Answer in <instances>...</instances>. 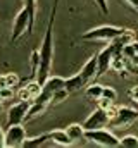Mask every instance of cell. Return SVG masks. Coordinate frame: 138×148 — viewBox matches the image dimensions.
<instances>
[{"instance_id": "15", "label": "cell", "mask_w": 138, "mask_h": 148, "mask_svg": "<svg viewBox=\"0 0 138 148\" xmlns=\"http://www.w3.org/2000/svg\"><path fill=\"white\" fill-rule=\"evenodd\" d=\"M47 105L48 103H45V102H34L33 100V103H30V109H28V114H26V121H31L36 115H41L47 109Z\"/></svg>"}, {"instance_id": "29", "label": "cell", "mask_w": 138, "mask_h": 148, "mask_svg": "<svg viewBox=\"0 0 138 148\" xmlns=\"http://www.w3.org/2000/svg\"><path fill=\"white\" fill-rule=\"evenodd\" d=\"M5 147V131L0 127V148Z\"/></svg>"}, {"instance_id": "13", "label": "cell", "mask_w": 138, "mask_h": 148, "mask_svg": "<svg viewBox=\"0 0 138 148\" xmlns=\"http://www.w3.org/2000/svg\"><path fill=\"white\" fill-rule=\"evenodd\" d=\"M50 140L55 145H59V147H71L72 145V141H71L66 129H54V131H50Z\"/></svg>"}, {"instance_id": "21", "label": "cell", "mask_w": 138, "mask_h": 148, "mask_svg": "<svg viewBox=\"0 0 138 148\" xmlns=\"http://www.w3.org/2000/svg\"><path fill=\"white\" fill-rule=\"evenodd\" d=\"M68 97H69V91L66 90V88H62V90H59V91L54 93V97H52V103H59V102L66 100Z\"/></svg>"}, {"instance_id": "2", "label": "cell", "mask_w": 138, "mask_h": 148, "mask_svg": "<svg viewBox=\"0 0 138 148\" xmlns=\"http://www.w3.org/2000/svg\"><path fill=\"white\" fill-rule=\"evenodd\" d=\"M124 31H126V28H117V26L104 24V26L92 28L86 33H83V40H88V41H112L119 35H123Z\"/></svg>"}, {"instance_id": "11", "label": "cell", "mask_w": 138, "mask_h": 148, "mask_svg": "<svg viewBox=\"0 0 138 148\" xmlns=\"http://www.w3.org/2000/svg\"><path fill=\"white\" fill-rule=\"evenodd\" d=\"M66 131H68L72 145L86 140V129L83 127V124H76V122H74V124H69L68 127H66Z\"/></svg>"}, {"instance_id": "3", "label": "cell", "mask_w": 138, "mask_h": 148, "mask_svg": "<svg viewBox=\"0 0 138 148\" xmlns=\"http://www.w3.org/2000/svg\"><path fill=\"white\" fill-rule=\"evenodd\" d=\"M86 140H90L92 143H95V145H99V147H104V148L119 147V138H117L114 133H110V131H107V129H104V127L86 131Z\"/></svg>"}, {"instance_id": "4", "label": "cell", "mask_w": 138, "mask_h": 148, "mask_svg": "<svg viewBox=\"0 0 138 148\" xmlns=\"http://www.w3.org/2000/svg\"><path fill=\"white\" fill-rule=\"evenodd\" d=\"M24 33H28V35H30V12H28V9H26V7H23V9L17 12L16 19H14L10 41L14 43L16 40H19V38L23 36Z\"/></svg>"}, {"instance_id": "8", "label": "cell", "mask_w": 138, "mask_h": 148, "mask_svg": "<svg viewBox=\"0 0 138 148\" xmlns=\"http://www.w3.org/2000/svg\"><path fill=\"white\" fill-rule=\"evenodd\" d=\"M107 124H109L107 110L97 105V109L92 112V114L86 117V121L83 122V127H85L86 131H90V129H100V127L107 126Z\"/></svg>"}, {"instance_id": "20", "label": "cell", "mask_w": 138, "mask_h": 148, "mask_svg": "<svg viewBox=\"0 0 138 148\" xmlns=\"http://www.w3.org/2000/svg\"><path fill=\"white\" fill-rule=\"evenodd\" d=\"M31 74L36 77V73H38V67H40V50H34L31 53Z\"/></svg>"}, {"instance_id": "7", "label": "cell", "mask_w": 138, "mask_h": 148, "mask_svg": "<svg viewBox=\"0 0 138 148\" xmlns=\"http://www.w3.org/2000/svg\"><path fill=\"white\" fill-rule=\"evenodd\" d=\"M26 131L21 124H14V126H7L5 131V148H19L23 147L24 140H26Z\"/></svg>"}, {"instance_id": "26", "label": "cell", "mask_w": 138, "mask_h": 148, "mask_svg": "<svg viewBox=\"0 0 138 148\" xmlns=\"http://www.w3.org/2000/svg\"><path fill=\"white\" fill-rule=\"evenodd\" d=\"M93 2H95V5H97L100 10H102L104 14H107V12H109V5H107V0H93Z\"/></svg>"}, {"instance_id": "23", "label": "cell", "mask_w": 138, "mask_h": 148, "mask_svg": "<svg viewBox=\"0 0 138 148\" xmlns=\"http://www.w3.org/2000/svg\"><path fill=\"white\" fill-rule=\"evenodd\" d=\"M14 97V90L10 86H5V88H0V100H9Z\"/></svg>"}, {"instance_id": "6", "label": "cell", "mask_w": 138, "mask_h": 148, "mask_svg": "<svg viewBox=\"0 0 138 148\" xmlns=\"http://www.w3.org/2000/svg\"><path fill=\"white\" fill-rule=\"evenodd\" d=\"M114 53H116V45L112 41H109V45H105L102 50L97 53V77L104 76V74L110 69Z\"/></svg>"}, {"instance_id": "27", "label": "cell", "mask_w": 138, "mask_h": 148, "mask_svg": "<svg viewBox=\"0 0 138 148\" xmlns=\"http://www.w3.org/2000/svg\"><path fill=\"white\" fill-rule=\"evenodd\" d=\"M130 97H131L135 102H138V84H137V86H133V88L130 90Z\"/></svg>"}, {"instance_id": "30", "label": "cell", "mask_w": 138, "mask_h": 148, "mask_svg": "<svg viewBox=\"0 0 138 148\" xmlns=\"http://www.w3.org/2000/svg\"><path fill=\"white\" fill-rule=\"evenodd\" d=\"M7 86V79H5V74L0 76V88H5Z\"/></svg>"}, {"instance_id": "22", "label": "cell", "mask_w": 138, "mask_h": 148, "mask_svg": "<svg viewBox=\"0 0 138 148\" xmlns=\"http://www.w3.org/2000/svg\"><path fill=\"white\" fill-rule=\"evenodd\" d=\"M102 97L109 98V100H112V102H116V98H117V93H116V90H114V88H110V86H104Z\"/></svg>"}, {"instance_id": "18", "label": "cell", "mask_w": 138, "mask_h": 148, "mask_svg": "<svg viewBox=\"0 0 138 148\" xmlns=\"http://www.w3.org/2000/svg\"><path fill=\"white\" fill-rule=\"evenodd\" d=\"M119 147L124 148H138V136L135 134H126L119 140Z\"/></svg>"}, {"instance_id": "12", "label": "cell", "mask_w": 138, "mask_h": 148, "mask_svg": "<svg viewBox=\"0 0 138 148\" xmlns=\"http://www.w3.org/2000/svg\"><path fill=\"white\" fill-rule=\"evenodd\" d=\"M88 83L81 77V74H74V76H71V77H68L66 79V84H64V88L69 91V95L71 93H76V91H79V90H83L85 86H86Z\"/></svg>"}, {"instance_id": "25", "label": "cell", "mask_w": 138, "mask_h": 148, "mask_svg": "<svg viewBox=\"0 0 138 148\" xmlns=\"http://www.w3.org/2000/svg\"><path fill=\"white\" fill-rule=\"evenodd\" d=\"M17 98H19V100H24V102L33 100V97H31V93L28 91V88H26V86H24V88H21V90L17 91Z\"/></svg>"}, {"instance_id": "1", "label": "cell", "mask_w": 138, "mask_h": 148, "mask_svg": "<svg viewBox=\"0 0 138 148\" xmlns=\"http://www.w3.org/2000/svg\"><path fill=\"white\" fill-rule=\"evenodd\" d=\"M57 5L59 0H54L52 5V12L48 17V24H47V31L40 47V67L36 73V81L43 86V83L47 81V77L50 76L52 69V59H54V21H55V14H57Z\"/></svg>"}, {"instance_id": "24", "label": "cell", "mask_w": 138, "mask_h": 148, "mask_svg": "<svg viewBox=\"0 0 138 148\" xmlns=\"http://www.w3.org/2000/svg\"><path fill=\"white\" fill-rule=\"evenodd\" d=\"M5 79H7V86H10V88H14V86L19 83V76H17L16 73L5 74Z\"/></svg>"}, {"instance_id": "14", "label": "cell", "mask_w": 138, "mask_h": 148, "mask_svg": "<svg viewBox=\"0 0 138 148\" xmlns=\"http://www.w3.org/2000/svg\"><path fill=\"white\" fill-rule=\"evenodd\" d=\"M47 140H50V133H43V134H38L33 138H26L23 147L24 148H40L47 143Z\"/></svg>"}, {"instance_id": "9", "label": "cell", "mask_w": 138, "mask_h": 148, "mask_svg": "<svg viewBox=\"0 0 138 148\" xmlns=\"http://www.w3.org/2000/svg\"><path fill=\"white\" fill-rule=\"evenodd\" d=\"M28 109H30V102H24V100H19V103L12 105L7 112V126L21 124L23 121H26Z\"/></svg>"}, {"instance_id": "19", "label": "cell", "mask_w": 138, "mask_h": 148, "mask_svg": "<svg viewBox=\"0 0 138 148\" xmlns=\"http://www.w3.org/2000/svg\"><path fill=\"white\" fill-rule=\"evenodd\" d=\"M26 88H28V91L31 93L33 100L36 98V97H38V95H40V93H41V90H43V86H41V84H40L36 79H34V81H30V83L26 84Z\"/></svg>"}, {"instance_id": "16", "label": "cell", "mask_w": 138, "mask_h": 148, "mask_svg": "<svg viewBox=\"0 0 138 148\" xmlns=\"http://www.w3.org/2000/svg\"><path fill=\"white\" fill-rule=\"evenodd\" d=\"M102 93H104V86L99 84V83H93V84L86 86V90H85V95H86V98H90V100H99V98H102Z\"/></svg>"}, {"instance_id": "28", "label": "cell", "mask_w": 138, "mask_h": 148, "mask_svg": "<svg viewBox=\"0 0 138 148\" xmlns=\"http://www.w3.org/2000/svg\"><path fill=\"white\" fill-rule=\"evenodd\" d=\"M124 2H126V3L135 10V12H138V0H124Z\"/></svg>"}, {"instance_id": "5", "label": "cell", "mask_w": 138, "mask_h": 148, "mask_svg": "<svg viewBox=\"0 0 138 148\" xmlns=\"http://www.w3.org/2000/svg\"><path fill=\"white\" fill-rule=\"evenodd\" d=\"M138 119V110L137 109H130V107H117L116 115L109 121V126L112 127H128L130 124H133Z\"/></svg>"}, {"instance_id": "17", "label": "cell", "mask_w": 138, "mask_h": 148, "mask_svg": "<svg viewBox=\"0 0 138 148\" xmlns=\"http://www.w3.org/2000/svg\"><path fill=\"white\" fill-rule=\"evenodd\" d=\"M23 2H24V7L30 12V35H31L34 26V17H36V0H23Z\"/></svg>"}, {"instance_id": "10", "label": "cell", "mask_w": 138, "mask_h": 148, "mask_svg": "<svg viewBox=\"0 0 138 148\" xmlns=\"http://www.w3.org/2000/svg\"><path fill=\"white\" fill-rule=\"evenodd\" d=\"M79 74H81V77H83L86 83H90L92 79L97 77V53L92 55V57L83 64V67H81Z\"/></svg>"}, {"instance_id": "31", "label": "cell", "mask_w": 138, "mask_h": 148, "mask_svg": "<svg viewBox=\"0 0 138 148\" xmlns=\"http://www.w3.org/2000/svg\"><path fill=\"white\" fill-rule=\"evenodd\" d=\"M131 45H133V48H135V52L138 53V40H135V41H133Z\"/></svg>"}]
</instances>
